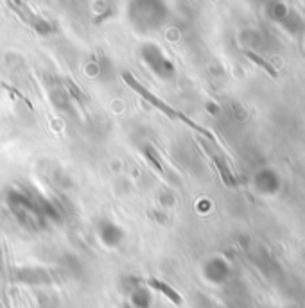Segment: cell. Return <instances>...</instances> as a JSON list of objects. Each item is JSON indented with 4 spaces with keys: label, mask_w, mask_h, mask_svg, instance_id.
<instances>
[{
    "label": "cell",
    "mask_w": 305,
    "mask_h": 308,
    "mask_svg": "<svg viewBox=\"0 0 305 308\" xmlns=\"http://www.w3.org/2000/svg\"><path fill=\"white\" fill-rule=\"evenodd\" d=\"M122 77H124V81L128 82V86H130L131 90H135V92H137V93H140V95L144 97L145 100H147L149 104H152L157 109H160L162 113H165V115H167V117H171V119H180V115H182V113H178V111H174V109H172V108H169V106L165 104L164 100H160V99H158V97L152 95V93L149 92L147 88H144V86H142L140 82H138L135 77H131V75L128 74V72H124Z\"/></svg>",
    "instance_id": "obj_1"
},
{
    "label": "cell",
    "mask_w": 305,
    "mask_h": 308,
    "mask_svg": "<svg viewBox=\"0 0 305 308\" xmlns=\"http://www.w3.org/2000/svg\"><path fill=\"white\" fill-rule=\"evenodd\" d=\"M149 285L152 287V289H157L158 292H162V294H165V296L169 297V299L172 301L174 304H182V296H180L178 292H176L174 289H171V287L167 285V283H164V282H160V279H155V278H151L149 279Z\"/></svg>",
    "instance_id": "obj_2"
},
{
    "label": "cell",
    "mask_w": 305,
    "mask_h": 308,
    "mask_svg": "<svg viewBox=\"0 0 305 308\" xmlns=\"http://www.w3.org/2000/svg\"><path fill=\"white\" fill-rule=\"evenodd\" d=\"M246 56H248L249 60H251L255 65H259V67H261V68H264V70L268 72V74L271 75V77H276V75H278V74H276L275 68H273L271 65H269L266 60H262V58L259 56V54H255V52H251V50H248V52H246Z\"/></svg>",
    "instance_id": "obj_3"
},
{
    "label": "cell",
    "mask_w": 305,
    "mask_h": 308,
    "mask_svg": "<svg viewBox=\"0 0 305 308\" xmlns=\"http://www.w3.org/2000/svg\"><path fill=\"white\" fill-rule=\"evenodd\" d=\"M210 156H212V160L216 161V165H217V169H219L221 176H223L224 183H226V185H230V186H234V185H235V181H234V178H232L230 171H228V169H226V165H224L223 161H221L217 156H214V154H210Z\"/></svg>",
    "instance_id": "obj_4"
},
{
    "label": "cell",
    "mask_w": 305,
    "mask_h": 308,
    "mask_svg": "<svg viewBox=\"0 0 305 308\" xmlns=\"http://www.w3.org/2000/svg\"><path fill=\"white\" fill-rule=\"evenodd\" d=\"M65 86H67V88H68V92H70L72 95L75 97V99H78V100H83V93L78 90V86H75V85H72L70 81H65Z\"/></svg>",
    "instance_id": "obj_5"
},
{
    "label": "cell",
    "mask_w": 305,
    "mask_h": 308,
    "mask_svg": "<svg viewBox=\"0 0 305 308\" xmlns=\"http://www.w3.org/2000/svg\"><path fill=\"white\" fill-rule=\"evenodd\" d=\"M145 158H147V160H149V161H151V163H152V165H155V167H157V171H160V172H162V174H164V167H162V163H160V161H158V160H157V158L152 156V152L145 151Z\"/></svg>",
    "instance_id": "obj_6"
}]
</instances>
